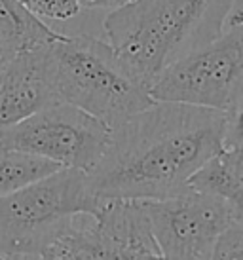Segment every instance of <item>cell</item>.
Masks as SVG:
<instances>
[{
	"mask_svg": "<svg viewBox=\"0 0 243 260\" xmlns=\"http://www.w3.org/2000/svg\"><path fill=\"white\" fill-rule=\"evenodd\" d=\"M222 110L154 101L112 127L105 156L87 173L97 200H164L188 186L209 158L224 150Z\"/></svg>",
	"mask_w": 243,
	"mask_h": 260,
	"instance_id": "cell-1",
	"label": "cell"
},
{
	"mask_svg": "<svg viewBox=\"0 0 243 260\" xmlns=\"http://www.w3.org/2000/svg\"><path fill=\"white\" fill-rule=\"evenodd\" d=\"M236 0H133L103 23L108 44L150 87L169 65L222 32Z\"/></svg>",
	"mask_w": 243,
	"mask_h": 260,
	"instance_id": "cell-2",
	"label": "cell"
},
{
	"mask_svg": "<svg viewBox=\"0 0 243 260\" xmlns=\"http://www.w3.org/2000/svg\"><path fill=\"white\" fill-rule=\"evenodd\" d=\"M46 50L59 101L86 110L110 127L154 103L148 87L135 78L108 42L87 35H63Z\"/></svg>",
	"mask_w": 243,
	"mask_h": 260,
	"instance_id": "cell-3",
	"label": "cell"
},
{
	"mask_svg": "<svg viewBox=\"0 0 243 260\" xmlns=\"http://www.w3.org/2000/svg\"><path fill=\"white\" fill-rule=\"evenodd\" d=\"M87 173L61 167L0 198V258H42L78 217L99 207Z\"/></svg>",
	"mask_w": 243,
	"mask_h": 260,
	"instance_id": "cell-4",
	"label": "cell"
},
{
	"mask_svg": "<svg viewBox=\"0 0 243 260\" xmlns=\"http://www.w3.org/2000/svg\"><path fill=\"white\" fill-rule=\"evenodd\" d=\"M154 101L228 112L243 95V10L211 42L169 65L148 87Z\"/></svg>",
	"mask_w": 243,
	"mask_h": 260,
	"instance_id": "cell-5",
	"label": "cell"
},
{
	"mask_svg": "<svg viewBox=\"0 0 243 260\" xmlns=\"http://www.w3.org/2000/svg\"><path fill=\"white\" fill-rule=\"evenodd\" d=\"M112 141V127L69 103H53L0 133V143L92 173Z\"/></svg>",
	"mask_w": 243,
	"mask_h": 260,
	"instance_id": "cell-6",
	"label": "cell"
},
{
	"mask_svg": "<svg viewBox=\"0 0 243 260\" xmlns=\"http://www.w3.org/2000/svg\"><path fill=\"white\" fill-rule=\"evenodd\" d=\"M78 218L42 258H162L139 200H101L89 222Z\"/></svg>",
	"mask_w": 243,
	"mask_h": 260,
	"instance_id": "cell-7",
	"label": "cell"
},
{
	"mask_svg": "<svg viewBox=\"0 0 243 260\" xmlns=\"http://www.w3.org/2000/svg\"><path fill=\"white\" fill-rule=\"evenodd\" d=\"M150 222L162 258H213L221 234L236 220L228 203L186 186L164 200H139Z\"/></svg>",
	"mask_w": 243,
	"mask_h": 260,
	"instance_id": "cell-8",
	"label": "cell"
},
{
	"mask_svg": "<svg viewBox=\"0 0 243 260\" xmlns=\"http://www.w3.org/2000/svg\"><path fill=\"white\" fill-rule=\"evenodd\" d=\"M48 44L23 50L0 71V133L59 101L50 78Z\"/></svg>",
	"mask_w": 243,
	"mask_h": 260,
	"instance_id": "cell-9",
	"label": "cell"
},
{
	"mask_svg": "<svg viewBox=\"0 0 243 260\" xmlns=\"http://www.w3.org/2000/svg\"><path fill=\"white\" fill-rule=\"evenodd\" d=\"M61 37L63 35L51 30L19 0H0V42L17 53L46 46Z\"/></svg>",
	"mask_w": 243,
	"mask_h": 260,
	"instance_id": "cell-10",
	"label": "cell"
},
{
	"mask_svg": "<svg viewBox=\"0 0 243 260\" xmlns=\"http://www.w3.org/2000/svg\"><path fill=\"white\" fill-rule=\"evenodd\" d=\"M188 186L198 192L224 200L236 213V220L243 222V186L237 181L224 150L209 158L188 179Z\"/></svg>",
	"mask_w": 243,
	"mask_h": 260,
	"instance_id": "cell-11",
	"label": "cell"
},
{
	"mask_svg": "<svg viewBox=\"0 0 243 260\" xmlns=\"http://www.w3.org/2000/svg\"><path fill=\"white\" fill-rule=\"evenodd\" d=\"M61 169L55 161L0 143V198Z\"/></svg>",
	"mask_w": 243,
	"mask_h": 260,
	"instance_id": "cell-12",
	"label": "cell"
},
{
	"mask_svg": "<svg viewBox=\"0 0 243 260\" xmlns=\"http://www.w3.org/2000/svg\"><path fill=\"white\" fill-rule=\"evenodd\" d=\"M29 12L40 19H53V21H67L82 10L78 0H19Z\"/></svg>",
	"mask_w": 243,
	"mask_h": 260,
	"instance_id": "cell-13",
	"label": "cell"
},
{
	"mask_svg": "<svg viewBox=\"0 0 243 260\" xmlns=\"http://www.w3.org/2000/svg\"><path fill=\"white\" fill-rule=\"evenodd\" d=\"M213 258H243V222L232 220L221 234L213 251Z\"/></svg>",
	"mask_w": 243,
	"mask_h": 260,
	"instance_id": "cell-14",
	"label": "cell"
},
{
	"mask_svg": "<svg viewBox=\"0 0 243 260\" xmlns=\"http://www.w3.org/2000/svg\"><path fill=\"white\" fill-rule=\"evenodd\" d=\"M224 125V150L243 148V95L239 101L228 110Z\"/></svg>",
	"mask_w": 243,
	"mask_h": 260,
	"instance_id": "cell-15",
	"label": "cell"
},
{
	"mask_svg": "<svg viewBox=\"0 0 243 260\" xmlns=\"http://www.w3.org/2000/svg\"><path fill=\"white\" fill-rule=\"evenodd\" d=\"M133 0H78L82 10H118Z\"/></svg>",
	"mask_w": 243,
	"mask_h": 260,
	"instance_id": "cell-16",
	"label": "cell"
},
{
	"mask_svg": "<svg viewBox=\"0 0 243 260\" xmlns=\"http://www.w3.org/2000/svg\"><path fill=\"white\" fill-rule=\"evenodd\" d=\"M226 156H228L230 164H232V169L236 173L237 181L243 186V148H237V150H224Z\"/></svg>",
	"mask_w": 243,
	"mask_h": 260,
	"instance_id": "cell-17",
	"label": "cell"
},
{
	"mask_svg": "<svg viewBox=\"0 0 243 260\" xmlns=\"http://www.w3.org/2000/svg\"><path fill=\"white\" fill-rule=\"evenodd\" d=\"M15 55H17V51L12 50V48L6 46V44L0 42V71H2V69H4V67H6L8 63L15 57Z\"/></svg>",
	"mask_w": 243,
	"mask_h": 260,
	"instance_id": "cell-18",
	"label": "cell"
}]
</instances>
